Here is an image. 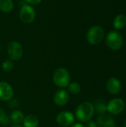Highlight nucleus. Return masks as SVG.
I'll list each match as a JSON object with an SVG mask.
<instances>
[{
    "label": "nucleus",
    "mask_w": 126,
    "mask_h": 127,
    "mask_svg": "<svg viewBox=\"0 0 126 127\" xmlns=\"http://www.w3.org/2000/svg\"><path fill=\"white\" fill-rule=\"evenodd\" d=\"M94 112V106L91 103L83 102L76 107L75 110V116L78 121L86 123L93 117Z\"/></svg>",
    "instance_id": "obj_1"
},
{
    "label": "nucleus",
    "mask_w": 126,
    "mask_h": 127,
    "mask_svg": "<svg viewBox=\"0 0 126 127\" xmlns=\"http://www.w3.org/2000/svg\"><path fill=\"white\" fill-rule=\"evenodd\" d=\"M105 37L104 29L99 25H94L89 28L87 32V41L94 45L100 44Z\"/></svg>",
    "instance_id": "obj_2"
},
{
    "label": "nucleus",
    "mask_w": 126,
    "mask_h": 127,
    "mask_svg": "<svg viewBox=\"0 0 126 127\" xmlns=\"http://www.w3.org/2000/svg\"><path fill=\"white\" fill-rule=\"evenodd\" d=\"M53 81L56 86L60 88H66L70 84V74L65 68H59L53 74Z\"/></svg>",
    "instance_id": "obj_3"
},
{
    "label": "nucleus",
    "mask_w": 126,
    "mask_h": 127,
    "mask_svg": "<svg viewBox=\"0 0 126 127\" xmlns=\"http://www.w3.org/2000/svg\"><path fill=\"white\" fill-rule=\"evenodd\" d=\"M105 42L110 49L113 51H117L122 48L123 44V39L119 32L117 31H111L107 34Z\"/></svg>",
    "instance_id": "obj_4"
},
{
    "label": "nucleus",
    "mask_w": 126,
    "mask_h": 127,
    "mask_svg": "<svg viewBox=\"0 0 126 127\" xmlns=\"http://www.w3.org/2000/svg\"><path fill=\"white\" fill-rule=\"evenodd\" d=\"M7 54L11 60H18L21 59L23 54L22 45L17 41H13L8 44Z\"/></svg>",
    "instance_id": "obj_5"
},
{
    "label": "nucleus",
    "mask_w": 126,
    "mask_h": 127,
    "mask_svg": "<svg viewBox=\"0 0 126 127\" xmlns=\"http://www.w3.org/2000/svg\"><path fill=\"white\" fill-rule=\"evenodd\" d=\"M19 17L22 22L25 24L31 23L36 17L34 8L30 4H24L20 10Z\"/></svg>",
    "instance_id": "obj_6"
},
{
    "label": "nucleus",
    "mask_w": 126,
    "mask_h": 127,
    "mask_svg": "<svg viewBox=\"0 0 126 127\" xmlns=\"http://www.w3.org/2000/svg\"><path fill=\"white\" fill-rule=\"evenodd\" d=\"M125 107V103L122 99L114 98L111 100L107 104V112L111 115H117L122 113Z\"/></svg>",
    "instance_id": "obj_7"
},
{
    "label": "nucleus",
    "mask_w": 126,
    "mask_h": 127,
    "mask_svg": "<svg viewBox=\"0 0 126 127\" xmlns=\"http://www.w3.org/2000/svg\"><path fill=\"white\" fill-rule=\"evenodd\" d=\"M75 118L72 112L68 111H62L59 112L56 118V123L63 127H71L74 122Z\"/></svg>",
    "instance_id": "obj_8"
},
{
    "label": "nucleus",
    "mask_w": 126,
    "mask_h": 127,
    "mask_svg": "<svg viewBox=\"0 0 126 127\" xmlns=\"http://www.w3.org/2000/svg\"><path fill=\"white\" fill-rule=\"evenodd\" d=\"M13 95L12 86L7 82H0V100H10Z\"/></svg>",
    "instance_id": "obj_9"
},
{
    "label": "nucleus",
    "mask_w": 126,
    "mask_h": 127,
    "mask_svg": "<svg viewBox=\"0 0 126 127\" xmlns=\"http://www.w3.org/2000/svg\"><path fill=\"white\" fill-rule=\"evenodd\" d=\"M69 98H70L69 93L64 89H60L55 93L53 96V101L56 105L59 106H62L68 103Z\"/></svg>",
    "instance_id": "obj_10"
},
{
    "label": "nucleus",
    "mask_w": 126,
    "mask_h": 127,
    "mask_svg": "<svg viewBox=\"0 0 126 127\" xmlns=\"http://www.w3.org/2000/svg\"><path fill=\"white\" fill-rule=\"evenodd\" d=\"M106 89L110 94L114 95H117L122 89L121 83L117 78L111 77L106 83Z\"/></svg>",
    "instance_id": "obj_11"
},
{
    "label": "nucleus",
    "mask_w": 126,
    "mask_h": 127,
    "mask_svg": "<svg viewBox=\"0 0 126 127\" xmlns=\"http://www.w3.org/2000/svg\"><path fill=\"white\" fill-rule=\"evenodd\" d=\"M96 124L97 127H116L113 118L110 115L107 114L100 115Z\"/></svg>",
    "instance_id": "obj_12"
},
{
    "label": "nucleus",
    "mask_w": 126,
    "mask_h": 127,
    "mask_svg": "<svg viewBox=\"0 0 126 127\" xmlns=\"http://www.w3.org/2000/svg\"><path fill=\"white\" fill-rule=\"evenodd\" d=\"M22 123L24 127H38L39 118L33 115H29L25 117Z\"/></svg>",
    "instance_id": "obj_13"
},
{
    "label": "nucleus",
    "mask_w": 126,
    "mask_h": 127,
    "mask_svg": "<svg viewBox=\"0 0 126 127\" xmlns=\"http://www.w3.org/2000/svg\"><path fill=\"white\" fill-rule=\"evenodd\" d=\"M126 26V16L123 14L117 16L114 20V27L117 30H121Z\"/></svg>",
    "instance_id": "obj_14"
},
{
    "label": "nucleus",
    "mask_w": 126,
    "mask_h": 127,
    "mask_svg": "<svg viewBox=\"0 0 126 127\" xmlns=\"http://www.w3.org/2000/svg\"><path fill=\"white\" fill-rule=\"evenodd\" d=\"M13 8L12 0H0V10L2 13H10Z\"/></svg>",
    "instance_id": "obj_15"
},
{
    "label": "nucleus",
    "mask_w": 126,
    "mask_h": 127,
    "mask_svg": "<svg viewBox=\"0 0 126 127\" xmlns=\"http://www.w3.org/2000/svg\"><path fill=\"white\" fill-rule=\"evenodd\" d=\"M94 106V111L100 115L105 114V112H107V105L105 104V102L102 100H97L95 103V106Z\"/></svg>",
    "instance_id": "obj_16"
},
{
    "label": "nucleus",
    "mask_w": 126,
    "mask_h": 127,
    "mask_svg": "<svg viewBox=\"0 0 126 127\" xmlns=\"http://www.w3.org/2000/svg\"><path fill=\"white\" fill-rule=\"evenodd\" d=\"M11 119L16 124H20L25 119L24 114L19 110H15L11 113Z\"/></svg>",
    "instance_id": "obj_17"
},
{
    "label": "nucleus",
    "mask_w": 126,
    "mask_h": 127,
    "mask_svg": "<svg viewBox=\"0 0 126 127\" xmlns=\"http://www.w3.org/2000/svg\"><path fill=\"white\" fill-rule=\"evenodd\" d=\"M68 91L72 95H78L81 91V86L78 83H72L68 85Z\"/></svg>",
    "instance_id": "obj_18"
},
{
    "label": "nucleus",
    "mask_w": 126,
    "mask_h": 127,
    "mask_svg": "<svg viewBox=\"0 0 126 127\" xmlns=\"http://www.w3.org/2000/svg\"><path fill=\"white\" fill-rule=\"evenodd\" d=\"M1 68L4 72H10L13 68V63L11 60H6L1 64Z\"/></svg>",
    "instance_id": "obj_19"
},
{
    "label": "nucleus",
    "mask_w": 126,
    "mask_h": 127,
    "mask_svg": "<svg viewBox=\"0 0 126 127\" xmlns=\"http://www.w3.org/2000/svg\"><path fill=\"white\" fill-rule=\"evenodd\" d=\"M30 4H39L42 0H24Z\"/></svg>",
    "instance_id": "obj_20"
},
{
    "label": "nucleus",
    "mask_w": 126,
    "mask_h": 127,
    "mask_svg": "<svg viewBox=\"0 0 126 127\" xmlns=\"http://www.w3.org/2000/svg\"><path fill=\"white\" fill-rule=\"evenodd\" d=\"M85 127H97V124L92 121H89L88 122H86V125Z\"/></svg>",
    "instance_id": "obj_21"
},
{
    "label": "nucleus",
    "mask_w": 126,
    "mask_h": 127,
    "mask_svg": "<svg viewBox=\"0 0 126 127\" xmlns=\"http://www.w3.org/2000/svg\"><path fill=\"white\" fill-rule=\"evenodd\" d=\"M4 118H5V113H4V110L0 107V123L4 121Z\"/></svg>",
    "instance_id": "obj_22"
},
{
    "label": "nucleus",
    "mask_w": 126,
    "mask_h": 127,
    "mask_svg": "<svg viewBox=\"0 0 126 127\" xmlns=\"http://www.w3.org/2000/svg\"><path fill=\"white\" fill-rule=\"evenodd\" d=\"M71 127H85L82 124H79V123H77V124H75L74 125H71Z\"/></svg>",
    "instance_id": "obj_23"
},
{
    "label": "nucleus",
    "mask_w": 126,
    "mask_h": 127,
    "mask_svg": "<svg viewBox=\"0 0 126 127\" xmlns=\"http://www.w3.org/2000/svg\"><path fill=\"white\" fill-rule=\"evenodd\" d=\"M11 127H22V126H21V125H19V124H16V125L12 126Z\"/></svg>",
    "instance_id": "obj_24"
},
{
    "label": "nucleus",
    "mask_w": 126,
    "mask_h": 127,
    "mask_svg": "<svg viewBox=\"0 0 126 127\" xmlns=\"http://www.w3.org/2000/svg\"><path fill=\"white\" fill-rule=\"evenodd\" d=\"M124 127H126V122H125V124H124Z\"/></svg>",
    "instance_id": "obj_25"
},
{
    "label": "nucleus",
    "mask_w": 126,
    "mask_h": 127,
    "mask_svg": "<svg viewBox=\"0 0 126 127\" xmlns=\"http://www.w3.org/2000/svg\"><path fill=\"white\" fill-rule=\"evenodd\" d=\"M125 106H126V103H125Z\"/></svg>",
    "instance_id": "obj_26"
},
{
    "label": "nucleus",
    "mask_w": 126,
    "mask_h": 127,
    "mask_svg": "<svg viewBox=\"0 0 126 127\" xmlns=\"http://www.w3.org/2000/svg\"><path fill=\"white\" fill-rule=\"evenodd\" d=\"M0 49H1V48H0Z\"/></svg>",
    "instance_id": "obj_27"
}]
</instances>
